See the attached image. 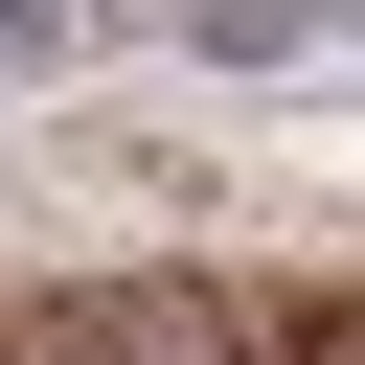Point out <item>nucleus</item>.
Returning a JSON list of instances; mask_svg holds the SVG:
<instances>
[{"label": "nucleus", "mask_w": 365, "mask_h": 365, "mask_svg": "<svg viewBox=\"0 0 365 365\" xmlns=\"http://www.w3.org/2000/svg\"><path fill=\"white\" fill-rule=\"evenodd\" d=\"M0 365H365V274H0Z\"/></svg>", "instance_id": "f257e3e1"}, {"label": "nucleus", "mask_w": 365, "mask_h": 365, "mask_svg": "<svg viewBox=\"0 0 365 365\" xmlns=\"http://www.w3.org/2000/svg\"><path fill=\"white\" fill-rule=\"evenodd\" d=\"M0 68H68V23H46V0H0Z\"/></svg>", "instance_id": "f03ea898"}]
</instances>
